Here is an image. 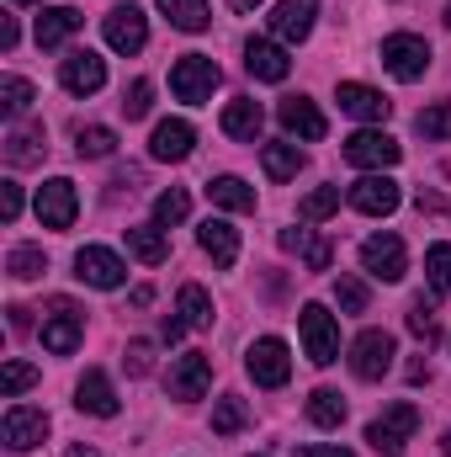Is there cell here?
Returning <instances> with one entry per match:
<instances>
[{
	"label": "cell",
	"instance_id": "ba28073f",
	"mask_svg": "<svg viewBox=\"0 0 451 457\" xmlns=\"http://www.w3.org/2000/svg\"><path fill=\"white\" fill-rule=\"evenodd\" d=\"M244 367H250V378H255L260 388H282V383L292 378V356H287V341H276V336H260V341L250 345Z\"/></svg>",
	"mask_w": 451,
	"mask_h": 457
},
{
	"label": "cell",
	"instance_id": "8fae6325",
	"mask_svg": "<svg viewBox=\"0 0 451 457\" xmlns=\"http://www.w3.org/2000/svg\"><path fill=\"white\" fill-rule=\"evenodd\" d=\"M75 277H80L86 287H102V293H112V287H122L127 266L117 261L107 245H80V250H75Z\"/></svg>",
	"mask_w": 451,
	"mask_h": 457
},
{
	"label": "cell",
	"instance_id": "8992f818",
	"mask_svg": "<svg viewBox=\"0 0 451 457\" xmlns=\"http://www.w3.org/2000/svg\"><path fill=\"white\" fill-rule=\"evenodd\" d=\"M80 341H86V314L70 298H53L48 303V320H43V345L53 356H70V351H80Z\"/></svg>",
	"mask_w": 451,
	"mask_h": 457
},
{
	"label": "cell",
	"instance_id": "9c48e42d",
	"mask_svg": "<svg viewBox=\"0 0 451 457\" xmlns=\"http://www.w3.org/2000/svg\"><path fill=\"white\" fill-rule=\"evenodd\" d=\"M388 367H393V336H388V330H361V336L350 341V372H356L361 383H377Z\"/></svg>",
	"mask_w": 451,
	"mask_h": 457
},
{
	"label": "cell",
	"instance_id": "5bb4252c",
	"mask_svg": "<svg viewBox=\"0 0 451 457\" xmlns=\"http://www.w3.org/2000/svg\"><path fill=\"white\" fill-rule=\"evenodd\" d=\"M59 86L70 91V96H96L102 86H107V59L102 54H70L64 59V70H59Z\"/></svg>",
	"mask_w": 451,
	"mask_h": 457
},
{
	"label": "cell",
	"instance_id": "30bf717a",
	"mask_svg": "<svg viewBox=\"0 0 451 457\" xmlns=\"http://www.w3.org/2000/svg\"><path fill=\"white\" fill-rule=\"evenodd\" d=\"M361 266H366L377 282H404V271H409L404 239H398V234H372V239L361 245Z\"/></svg>",
	"mask_w": 451,
	"mask_h": 457
},
{
	"label": "cell",
	"instance_id": "11a10c76",
	"mask_svg": "<svg viewBox=\"0 0 451 457\" xmlns=\"http://www.w3.org/2000/svg\"><path fill=\"white\" fill-rule=\"evenodd\" d=\"M441 447H447V457H451V431H447V442H441Z\"/></svg>",
	"mask_w": 451,
	"mask_h": 457
},
{
	"label": "cell",
	"instance_id": "b9f144b4",
	"mask_svg": "<svg viewBox=\"0 0 451 457\" xmlns=\"http://www.w3.org/2000/svg\"><path fill=\"white\" fill-rule=\"evenodd\" d=\"M414 128H420V138H451V102L425 107V112L414 117Z\"/></svg>",
	"mask_w": 451,
	"mask_h": 457
},
{
	"label": "cell",
	"instance_id": "f6af8a7d",
	"mask_svg": "<svg viewBox=\"0 0 451 457\" xmlns=\"http://www.w3.org/2000/svg\"><path fill=\"white\" fill-rule=\"evenodd\" d=\"M0 219H5V224L21 219V187H16V181H0Z\"/></svg>",
	"mask_w": 451,
	"mask_h": 457
},
{
	"label": "cell",
	"instance_id": "4316f807",
	"mask_svg": "<svg viewBox=\"0 0 451 457\" xmlns=\"http://www.w3.org/2000/svg\"><path fill=\"white\" fill-rule=\"evenodd\" d=\"M282 250L303 255V261H308V271H330V261H335L330 239H319V234H308V228H287V234H282Z\"/></svg>",
	"mask_w": 451,
	"mask_h": 457
},
{
	"label": "cell",
	"instance_id": "836d02e7",
	"mask_svg": "<svg viewBox=\"0 0 451 457\" xmlns=\"http://www.w3.org/2000/svg\"><path fill=\"white\" fill-rule=\"evenodd\" d=\"M112 149H117V133H112V128H102V122L75 128V154H80V160H107Z\"/></svg>",
	"mask_w": 451,
	"mask_h": 457
},
{
	"label": "cell",
	"instance_id": "e0dca14e",
	"mask_svg": "<svg viewBox=\"0 0 451 457\" xmlns=\"http://www.w3.org/2000/svg\"><path fill=\"white\" fill-rule=\"evenodd\" d=\"M43 436H48V415L43 410H27V404H11L5 410V447L11 453H32Z\"/></svg>",
	"mask_w": 451,
	"mask_h": 457
},
{
	"label": "cell",
	"instance_id": "6da1fadb",
	"mask_svg": "<svg viewBox=\"0 0 451 457\" xmlns=\"http://www.w3.org/2000/svg\"><path fill=\"white\" fill-rule=\"evenodd\" d=\"M218 64L208 59V54H181L176 64H170V91H176V102H186V107H202L213 91H218Z\"/></svg>",
	"mask_w": 451,
	"mask_h": 457
},
{
	"label": "cell",
	"instance_id": "52a82bcc",
	"mask_svg": "<svg viewBox=\"0 0 451 457\" xmlns=\"http://www.w3.org/2000/svg\"><path fill=\"white\" fill-rule=\"evenodd\" d=\"M208 383H213V361H208L202 351L176 356V361H170V372H165V388H170V399H181V404L202 399V394H208Z\"/></svg>",
	"mask_w": 451,
	"mask_h": 457
},
{
	"label": "cell",
	"instance_id": "9f6ffc18",
	"mask_svg": "<svg viewBox=\"0 0 451 457\" xmlns=\"http://www.w3.org/2000/svg\"><path fill=\"white\" fill-rule=\"evenodd\" d=\"M11 5H32V0H11Z\"/></svg>",
	"mask_w": 451,
	"mask_h": 457
},
{
	"label": "cell",
	"instance_id": "44dd1931",
	"mask_svg": "<svg viewBox=\"0 0 451 457\" xmlns=\"http://www.w3.org/2000/svg\"><path fill=\"white\" fill-rule=\"evenodd\" d=\"M43 149H48L43 122H11V133H5V160H11L16 170H21V165H37Z\"/></svg>",
	"mask_w": 451,
	"mask_h": 457
},
{
	"label": "cell",
	"instance_id": "7dc6e473",
	"mask_svg": "<svg viewBox=\"0 0 451 457\" xmlns=\"http://www.w3.org/2000/svg\"><path fill=\"white\" fill-rule=\"evenodd\" d=\"M149 356H154V351H149V341H133L122 361H127V372H149Z\"/></svg>",
	"mask_w": 451,
	"mask_h": 457
},
{
	"label": "cell",
	"instance_id": "d6a6232c",
	"mask_svg": "<svg viewBox=\"0 0 451 457\" xmlns=\"http://www.w3.org/2000/svg\"><path fill=\"white\" fill-rule=\"evenodd\" d=\"M308 420H314L319 431H340V426H345V399H340L335 388H314V394H308Z\"/></svg>",
	"mask_w": 451,
	"mask_h": 457
},
{
	"label": "cell",
	"instance_id": "5b68a950",
	"mask_svg": "<svg viewBox=\"0 0 451 457\" xmlns=\"http://www.w3.org/2000/svg\"><path fill=\"white\" fill-rule=\"evenodd\" d=\"M414 431H420V410H414V404H388V410L366 426V442H372L382 457H398Z\"/></svg>",
	"mask_w": 451,
	"mask_h": 457
},
{
	"label": "cell",
	"instance_id": "83f0119b",
	"mask_svg": "<svg viewBox=\"0 0 451 457\" xmlns=\"http://www.w3.org/2000/svg\"><path fill=\"white\" fill-rule=\"evenodd\" d=\"M122 239H127V250H133L144 266H160V261L170 255V245H165L160 224H133V228H122Z\"/></svg>",
	"mask_w": 451,
	"mask_h": 457
},
{
	"label": "cell",
	"instance_id": "74e56055",
	"mask_svg": "<svg viewBox=\"0 0 451 457\" xmlns=\"http://www.w3.org/2000/svg\"><path fill=\"white\" fill-rule=\"evenodd\" d=\"M186 213H192V197H186L181 187H170V192H160V197H154V224H160V228L181 224Z\"/></svg>",
	"mask_w": 451,
	"mask_h": 457
},
{
	"label": "cell",
	"instance_id": "e575fe53",
	"mask_svg": "<svg viewBox=\"0 0 451 457\" xmlns=\"http://www.w3.org/2000/svg\"><path fill=\"white\" fill-rule=\"evenodd\" d=\"M5 266H11V277H16V282H37V277L48 271V255H43L37 245H16Z\"/></svg>",
	"mask_w": 451,
	"mask_h": 457
},
{
	"label": "cell",
	"instance_id": "7a4b0ae2",
	"mask_svg": "<svg viewBox=\"0 0 451 457\" xmlns=\"http://www.w3.org/2000/svg\"><path fill=\"white\" fill-rule=\"evenodd\" d=\"M298 336H303V351H308L314 367H330V361L340 356V325H335V314H330L324 303H303Z\"/></svg>",
	"mask_w": 451,
	"mask_h": 457
},
{
	"label": "cell",
	"instance_id": "f546056e",
	"mask_svg": "<svg viewBox=\"0 0 451 457\" xmlns=\"http://www.w3.org/2000/svg\"><path fill=\"white\" fill-rule=\"evenodd\" d=\"M208 197H213L218 208H228V213H255V192H250L239 176H213V181H208Z\"/></svg>",
	"mask_w": 451,
	"mask_h": 457
},
{
	"label": "cell",
	"instance_id": "ab89813d",
	"mask_svg": "<svg viewBox=\"0 0 451 457\" xmlns=\"http://www.w3.org/2000/svg\"><path fill=\"white\" fill-rule=\"evenodd\" d=\"M244 420H250V410H244V399H218V410H213V431L218 436H234V431H244Z\"/></svg>",
	"mask_w": 451,
	"mask_h": 457
},
{
	"label": "cell",
	"instance_id": "7402d4cb",
	"mask_svg": "<svg viewBox=\"0 0 451 457\" xmlns=\"http://www.w3.org/2000/svg\"><path fill=\"white\" fill-rule=\"evenodd\" d=\"M340 112H350V117H361V122H382V117L393 112V102L382 96V91H372V86H356V80H345L340 86Z\"/></svg>",
	"mask_w": 451,
	"mask_h": 457
},
{
	"label": "cell",
	"instance_id": "1f68e13d",
	"mask_svg": "<svg viewBox=\"0 0 451 457\" xmlns=\"http://www.w3.org/2000/svg\"><path fill=\"white\" fill-rule=\"evenodd\" d=\"M165 16H170V27H181V32H202L208 21H213V11H208V0H154Z\"/></svg>",
	"mask_w": 451,
	"mask_h": 457
},
{
	"label": "cell",
	"instance_id": "484cf974",
	"mask_svg": "<svg viewBox=\"0 0 451 457\" xmlns=\"http://www.w3.org/2000/svg\"><path fill=\"white\" fill-rule=\"evenodd\" d=\"M260 128H266L260 102L239 96V102H228V107H224V133H228V138H244V144H255V138H260Z\"/></svg>",
	"mask_w": 451,
	"mask_h": 457
},
{
	"label": "cell",
	"instance_id": "db71d44e",
	"mask_svg": "<svg viewBox=\"0 0 451 457\" xmlns=\"http://www.w3.org/2000/svg\"><path fill=\"white\" fill-rule=\"evenodd\" d=\"M70 457H102V453H91V447H70Z\"/></svg>",
	"mask_w": 451,
	"mask_h": 457
},
{
	"label": "cell",
	"instance_id": "9a60e30c",
	"mask_svg": "<svg viewBox=\"0 0 451 457\" xmlns=\"http://www.w3.org/2000/svg\"><path fill=\"white\" fill-rule=\"evenodd\" d=\"M398 197H404L398 181H388L382 170H377V176H361V181L350 187V208L366 213V219H388V213L398 208Z\"/></svg>",
	"mask_w": 451,
	"mask_h": 457
},
{
	"label": "cell",
	"instance_id": "816d5d0a",
	"mask_svg": "<svg viewBox=\"0 0 451 457\" xmlns=\"http://www.w3.org/2000/svg\"><path fill=\"white\" fill-rule=\"evenodd\" d=\"M27 325H32V309H21V303H16V309H11V330H16V336H21V330H27Z\"/></svg>",
	"mask_w": 451,
	"mask_h": 457
},
{
	"label": "cell",
	"instance_id": "c3c4849f",
	"mask_svg": "<svg viewBox=\"0 0 451 457\" xmlns=\"http://www.w3.org/2000/svg\"><path fill=\"white\" fill-rule=\"evenodd\" d=\"M298 457H356L350 447H298Z\"/></svg>",
	"mask_w": 451,
	"mask_h": 457
},
{
	"label": "cell",
	"instance_id": "60d3db41",
	"mask_svg": "<svg viewBox=\"0 0 451 457\" xmlns=\"http://www.w3.org/2000/svg\"><path fill=\"white\" fill-rule=\"evenodd\" d=\"M0 107H5V117H21L32 107V86H27L21 75H5V80H0Z\"/></svg>",
	"mask_w": 451,
	"mask_h": 457
},
{
	"label": "cell",
	"instance_id": "f35d334b",
	"mask_svg": "<svg viewBox=\"0 0 451 457\" xmlns=\"http://www.w3.org/2000/svg\"><path fill=\"white\" fill-rule=\"evenodd\" d=\"M32 383H37V367H32V361H5V367H0V394H5V399L27 394Z\"/></svg>",
	"mask_w": 451,
	"mask_h": 457
},
{
	"label": "cell",
	"instance_id": "ee69618b",
	"mask_svg": "<svg viewBox=\"0 0 451 457\" xmlns=\"http://www.w3.org/2000/svg\"><path fill=\"white\" fill-rule=\"evenodd\" d=\"M149 96H154V86H149V80H133V86L122 91V112L144 117V112H149Z\"/></svg>",
	"mask_w": 451,
	"mask_h": 457
},
{
	"label": "cell",
	"instance_id": "4fadbf2b",
	"mask_svg": "<svg viewBox=\"0 0 451 457\" xmlns=\"http://www.w3.org/2000/svg\"><path fill=\"white\" fill-rule=\"evenodd\" d=\"M244 70H250L255 80H266V86H282V80L292 75V59H287L282 43H271V37H250V43H244Z\"/></svg>",
	"mask_w": 451,
	"mask_h": 457
},
{
	"label": "cell",
	"instance_id": "2e32d148",
	"mask_svg": "<svg viewBox=\"0 0 451 457\" xmlns=\"http://www.w3.org/2000/svg\"><path fill=\"white\" fill-rule=\"evenodd\" d=\"M102 32H107V43H112L117 54H138L149 43V21H144L138 5H112L107 21H102Z\"/></svg>",
	"mask_w": 451,
	"mask_h": 457
},
{
	"label": "cell",
	"instance_id": "277c9868",
	"mask_svg": "<svg viewBox=\"0 0 451 457\" xmlns=\"http://www.w3.org/2000/svg\"><path fill=\"white\" fill-rule=\"evenodd\" d=\"M345 160L361 165V170H393L404 160V144L393 133H382V128H361V133L345 138Z\"/></svg>",
	"mask_w": 451,
	"mask_h": 457
},
{
	"label": "cell",
	"instance_id": "f907efd6",
	"mask_svg": "<svg viewBox=\"0 0 451 457\" xmlns=\"http://www.w3.org/2000/svg\"><path fill=\"white\" fill-rule=\"evenodd\" d=\"M160 336H165V341L176 345L181 336H186V320H165V325H160Z\"/></svg>",
	"mask_w": 451,
	"mask_h": 457
},
{
	"label": "cell",
	"instance_id": "f5cc1de1",
	"mask_svg": "<svg viewBox=\"0 0 451 457\" xmlns=\"http://www.w3.org/2000/svg\"><path fill=\"white\" fill-rule=\"evenodd\" d=\"M228 5H234V11H255L260 0H228Z\"/></svg>",
	"mask_w": 451,
	"mask_h": 457
},
{
	"label": "cell",
	"instance_id": "d590c367",
	"mask_svg": "<svg viewBox=\"0 0 451 457\" xmlns=\"http://www.w3.org/2000/svg\"><path fill=\"white\" fill-rule=\"evenodd\" d=\"M425 277H430V293L447 298L451 293V245H430L425 250Z\"/></svg>",
	"mask_w": 451,
	"mask_h": 457
},
{
	"label": "cell",
	"instance_id": "d6986e66",
	"mask_svg": "<svg viewBox=\"0 0 451 457\" xmlns=\"http://www.w3.org/2000/svg\"><path fill=\"white\" fill-rule=\"evenodd\" d=\"M314 16H319V0H282V5L271 11V32H276L282 43H303V37L314 32Z\"/></svg>",
	"mask_w": 451,
	"mask_h": 457
},
{
	"label": "cell",
	"instance_id": "3957f363",
	"mask_svg": "<svg viewBox=\"0 0 451 457\" xmlns=\"http://www.w3.org/2000/svg\"><path fill=\"white\" fill-rule=\"evenodd\" d=\"M382 70L393 75V80H420L425 70H430V43L425 37H414V32H393V37H382Z\"/></svg>",
	"mask_w": 451,
	"mask_h": 457
},
{
	"label": "cell",
	"instance_id": "8d00e7d4",
	"mask_svg": "<svg viewBox=\"0 0 451 457\" xmlns=\"http://www.w3.org/2000/svg\"><path fill=\"white\" fill-rule=\"evenodd\" d=\"M335 208H340V187H319V192H308V197L298 203V219H303V224H324Z\"/></svg>",
	"mask_w": 451,
	"mask_h": 457
},
{
	"label": "cell",
	"instance_id": "7bdbcfd3",
	"mask_svg": "<svg viewBox=\"0 0 451 457\" xmlns=\"http://www.w3.org/2000/svg\"><path fill=\"white\" fill-rule=\"evenodd\" d=\"M335 303L345 314H366V287L356 282V277H340L335 282Z\"/></svg>",
	"mask_w": 451,
	"mask_h": 457
},
{
	"label": "cell",
	"instance_id": "ac0fdd59",
	"mask_svg": "<svg viewBox=\"0 0 451 457\" xmlns=\"http://www.w3.org/2000/svg\"><path fill=\"white\" fill-rule=\"evenodd\" d=\"M192 144H197L192 122H181V117H165V122L154 128V138H149V154H154V160H165V165H181V160L192 154Z\"/></svg>",
	"mask_w": 451,
	"mask_h": 457
},
{
	"label": "cell",
	"instance_id": "bcb514c9",
	"mask_svg": "<svg viewBox=\"0 0 451 457\" xmlns=\"http://www.w3.org/2000/svg\"><path fill=\"white\" fill-rule=\"evenodd\" d=\"M409 330H414V336H420V341H436V314H430V309H425V298H420V303H414V314H409Z\"/></svg>",
	"mask_w": 451,
	"mask_h": 457
},
{
	"label": "cell",
	"instance_id": "ffe728a7",
	"mask_svg": "<svg viewBox=\"0 0 451 457\" xmlns=\"http://www.w3.org/2000/svg\"><path fill=\"white\" fill-rule=\"evenodd\" d=\"M276 117H282V128H287L292 138H308V144H314V138H324V128H330L324 112H319L308 96H287V102L276 107Z\"/></svg>",
	"mask_w": 451,
	"mask_h": 457
},
{
	"label": "cell",
	"instance_id": "6f0895ef",
	"mask_svg": "<svg viewBox=\"0 0 451 457\" xmlns=\"http://www.w3.org/2000/svg\"><path fill=\"white\" fill-rule=\"evenodd\" d=\"M447 21H451V5H447Z\"/></svg>",
	"mask_w": 451,
	"mask_h": 457
},
{
	"label": "cell",
	"instance_id": "cb8c5ba5",
	"mask_svg": "<svg viewBox=\"0 0 451 457\" xmlns=\"http://www.w3.org/2000/svg\"><path fill=\"white\" fill-rule=\"evenodd\" d=\"M197 239H202V250L213 255V266H234L239 261V228L234 224H224V219H208V224L197 228Z\"/></svg>",
	"mask_w": 451,
	"mask_h": 457
},
{
	"label": "cell",
	"instance_id": "7c38bea8",
	"mask_svg": "<svg viewBox=\"0 0 451 457\" xmlns=\"http://www.w3.org/2000/svg\"><path fill=\"white\" fill-rule=\"evenodd\" d=\"M75 213H80L75 181L53 176V181H43V187H37V219H43V228H70V224H75Z\"/></svg>",
	"mask_w": 451,
	"mask_h": 457
},
{
	"label": "cell",
	"instance_id": "603a6c76",
	"mask_svg": "<svg viewBox=\"0 0 451 457\" xmlns=\"http://www.w3.org/2000/svg\"><path fill=\"white\" fill-rule=\"evenodd\" d=\"M75 404L86 410V415H96V420H112L117 415V394H112V383H107V372H86L80 383H75Z\"/></svg>",
	"mask_w": 451,
	"mask_h": 457
},
{
	"label": "cell",
	"instance_id": "d4e9b609",
	"mask_svg": "<svg viewBox=\"0 0 451 457\" xmlns=\"http://www.w3.org/2000/svg\"><path fill=\"white\" fill-rule=\"evenodd\" d=\"M80 21H86V16H80L75 5H53V11H43V16H37V48H59L64 37L80 32Z\"/></svg>",
	"mask_w": 451,
	"mask_h": 457
},
{
	"label": "cell",
	"instance_id": "f1b7e54d",
	"mask_svg": "<svg viewBox=\"0 0 451 457\" xmlns=\"http://www.w3.org/2000/svg\"><path fill=\"white\" fill-rule=\"evenodd\" d=\"M176 314L186 320V330H213V298H208V287L186 282L181 298H176Z\"/></svg>",
	"mask_w": 451,
	"mask_h": 457
},
{
	"label": "cell",
	"instance_id": "681fc988",
	"mask_svg": "<svg viewBox=\"0 0 451 457\" xmlns=\"http://www.w3.org/2000/svg\"><path fill=\"white\" fill-rule=\"evenodd\" d=\"M441 208H447L441 192H420V213H441Z\"/></svg>",
	"mask_w": 451,
	"mask_h": 457
},
{
	"label": "cell",
	"instance_id": "4dcf8cb0",
	"mask_svg": "<svg viewBox=\"0 0 451 457\" xmlns=\"http://www.w3.org/2000/svg\"><path fill=\"white\" fill-rule=\"evenodd\" d=\"M260 165H266L271 181H292V176L303 170V149H298V144H266V149H260Z\"/></svg>",
	"mask_w": 451,
	"mask_h": 457
}]
</instances>
